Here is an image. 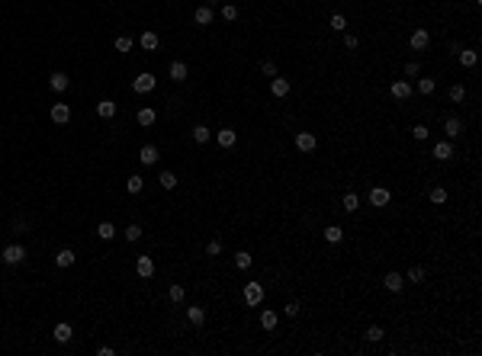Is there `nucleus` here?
Segmentation results:
<instances>
[{
	"label": "nucleus",
	"mask_w": 482,
	"mask_h": 356,
	"mask_svg": "<svg viewBox=\"0 0 482 356\" xmlns=\"http://www.w3.org/2000/svg\"><path fill=\"white\" fill-rule=\"evenodd\" d=\"M0 260H3L6 266L23 263V260H26V247H23V244H6V247L0 250Z\"/></svg>",
	"instance_id": "f257e3e1"
},
{
	"label": "nucleus",
	"mask_w": 482,
	"mask_h": 356,
	"mask_svg": "<svg viewBox=\"0 0 482 356\" xmlns=\"http://www.w3.org/2000/svg\"><path fill=\"white\" fill-rule=\"evenodd\" d=\"M261 302H264V286L261 283H244V305L257 308Z\"/></svg>",
	"instance_id": "f03ea898"
},
{
	"label": "nucleus",
	"mask_w": 482,
	"mask_h": 356,
	"mask_svg": "<svg viewBox=\"0 0 482 356\" xmlns=\"http://www.w3.org/2000/svg\"><path fill=\"white\" fill-rule=\"evenodd\" d=\"M296 148H299L302 154H312L318 148V138L312 132H296Z\"/></svg>",
	"instance_id": "7ed1b4c3"
},
{
	"label": "nucleus",
	"mask_w": 482,
	"mask_h": 356,
	"mask_svg": "<svg viewBox=\"0 0 482 356\" xmlns=\"http://www.w3.org/2000/svg\"><path fill=\"white\" fill-rule=\"evenodd\" d=\"M289 90H293V84H289V77H280V74H276V77H270V93H274V97H289Z\"/></svg>",
	"instance_id": "20e7f679"
},
{
	"label": "nucleus",
	"mask_w": 482,
	"mask_h": 356,
	"mask_svg": "<svg viewBox=\"0 0 482 356\" xmlns=\"http://www.w3.org/2000/svg\"><path fill=\"white\" fill-rule=\"evenodd\" d=\"M389 199H392V193L386 186H373L370 189V205H376V209H386L389 205Z\"/></svg>",
	"instance_id": "39448f33"
},
{
	"label": "nucleus",
	"mask_w": 482,
	"mask_h": 356,
	"mask_svg": "<svg viewBox=\"0 0 482 356\" xmlns=\"http://www.w3.org/2000/svg\"><path fill=\"white\" fill-rule=\"evenodd\" d=\"M132 87H135V93H151V90H154V74L141 71L138 77L132 80Z\"/></svg>",
	"instance_id": "423d86ee"
},
{
	"label": "nucleus",
	"mask_w": 482,
	"mask_h": 356,
	"mask_svg": "<svg viewBox=\"0 0 482 356\" xmlns=\"http://www.w3.org/2000/svg\"><path fill=\"white\" fill-rule=\"evenodd\" d=\"M409 45L415 52H424L427 45H431V32H427V29H415V32H412V39H409Z\"/></svg>",
	"instance_id": "0eeeda50"
},
{
	"label": "nucleus",
	"mask_w": 482,
	"mask_h": 356,
	"mask_svg": "<svg viewBox=\"0 0 482 356\" xmlns=\"http://www.w3.org/2000/svg\"><path fill=\"white\" fill-rule=\"evenodd\" d=\"M68 119H71V106H68V103H52V122H55V125H65Z\"/></svg>",
	"instance_id": "6e6552de"
},
{
	"label": "nucleus",
	"mask_w": 482,
	"mask_h": 356,
	"mask_svg": "<svg viewBox=\"0 0 482 356\" xmlns=\"http://www.w3.org/2000/svg\"><path fill=\"white\" fill-rule=\"evenodd\" d=\"M49 87H52V93H65L68 87H71V77H68V74H61V71H55L49 77Z\"/></svg>",
	"instance_id": "1a4fd4ad"
},
{
	"label": "nucleus",
	"mask_w": 482,
	"mask_h": 356,
	"mask_svg": "<svg viewBox=\"0 0 482 356\" xmlns=\"http://www.w3.org/2000/svg\"><path fill=\"white\" fill-rule=\"evenodd\" d=\"M135 273H138L141 279H151L154 276V260L151 257H138L135 260Z\"/></svg>",
	"instance_id": "9d476101"
},
{
	"label": "nucleus",
	"mask_w": 482,
	"mask_h": 356,
	"mask_svg": "<svg viewBox=\"0 0 482 356\" xmlns=\"http://www.w3.org/2000/svg\"><path fill=\"white\" fill-rule=\"evenodd\" d=\"M444 132H447V138H460V135H463V122H460L457 116H447V119H444Z\"/></svg>",
	"instance_id": "9b49d317"
},
{
	"label": "nucleus",
	"mask_w": 482,
	"mask_h": 356,
	"mask_svg": "<svg viewBox=\"0 0 482 356\" xmlns=\"http://www.w3.org/2000/svg\"><path fill=\"white\" fill-rule=\"evenodd\" d=\"M158 157H161V151H158L154 145H145V148L138 151V161L145 164V167H154V164H158Z\"/></svg>",
	"instance_id": "f8f14e48"
},
{
	"label": "nucleus",
	"mask_w": 482,
	"mask_h": 356,
	"mask_svg": "<svg viewBox=\"0 0 482 356\" xmlns=\"http://www.w3.org/2000/svg\"><path fill=\"white\" fill-rule=\"evenodd\" d=\"M212 19H215V13L209 10L206 3L196 6V13H193V23H196V26H212Z\"/></svg>",
	"instance_id": "ddd939ff"
},
{
	"label": "nucleus",
	"mask_w": 482,
	"mask_h": 356,
	"mask_svg": "<svg viewBox=\"0 0 482 356\" xmlns=\"http://www.w3.org/2000/svg\"><path fill=\"white\" fill-rule=\"evenodd\" d=\"M215 141H219L222 148H235V141H238V132H235V128H219V132H215Z\"/></svg>",
	"instance_id": "4468645a"
},
{
	"label": "nucleus",
	"mask_w": 482,
	"mask_h": 356,
	"mask_svg": "<svg viewBox=\"0 0 482 356\" xmlns=\"http://www.w3.org/2000/svg\"><path fill=\"white\" fill-rule=\"evenodd\" d=\"M389 93H392V100H409L412 97V84L409 80H396V84L389 87Z\"/></svg>",
	"instance_id": "2eb2a0df"
},
{
	"label": "nucleus",
	"mask_w": 482,
	"mask_h": 356,
	"mask_svg": "<svg viewBox=\"0 0 482 356\" xmlns=\"http://www.w3.org/2000/svg\"><path fill=\"white\" fill-rule=\"evenodd\" d=\"M135 119H138V125H141V128H151V125H154V119H158V113H154L151 106H141Z\"/></svg>",
	"instance_id": "dca6fc26"
},
{
	"label": "nucleus",
	"mask_w": 482,
	"mask_h": 356,
	"mask_svg": "<svg viewBox=\"0 0 482 356\" xmlns=\"http://www.w3.org/2000/svg\"><path fill=\"white\" fill-rule=\"evenodd\" d=\"M74 260H77V254H74L71 247H61L58 254H55V263L61 266V270H68V266H74Z\"/></svg>",
	"instance_id": "f3484780"
},
{
	"label": "nucleus",
	"mask_w": 482,
	"mask_h": 356,
	"mask_svg": "<svg viewBox=\"0 0 482 356\" xmlns=\"http://www.w3.org/2000/svg\"><path fill=\"white\" fill-rule=\"evenodd\" d=\"M431 154H434V161H450V157H453V145H450V141H437Z\"/></svg>",
	"instance_id": "a211bd4d"
},
{
	"label": "nucleus",
	"mask_w": 482,
	"mask_h": 356,
	"mask_svg": "<svg viewBox=\"0 0 482 356\" xmlns=\"http://www.w3.org/2000/svg\"><path fill=\"white\" fill-rule=\"evenodd\" d=\"M52 337L58 340V344H68V340L74 337V331H71V324L68 321H61V324H55V331H52Z\"/></svg>",
	"instance_id": "6ab92c4d"
},
{
	"label": "nucleus",
	"mask_w": 482,
	"mask_h": 356,
	"mask_svg": "<svg viewBox=\"0 0 482 356\" xmlns=\"http://www.w3.org/2000/svg\"><path fill=\"white\" fill-rule=\"evenodd\" d=\"M187 318H190V324H196V327L206 324V308H203V305H190L187 308Z\"/></svg>",
	"instance_id": "aec40b11"
},
{
	"label": "nucleus",
	"mask_w": 482,
	"mask_h": 356,
	"mask_svg": "<svg viewBox=\"0 0 482 356\" xmlns=\"http://www.w3.org/2000/svg\"><path fill=\"white\" fill-rule=\"evenodd\" d=\"M138 42H141V49H145V52H154V49L161 45V39H158V32L145 29V32H141V39H138Z\"/></svg>",
	"instance_id": "412c9836"
},
{
	"label": "nucleus",
	"mask_w": 482,
	"mask_h": 356,
	"mask_svg": "<svg viewBox=\"0 0 482 356\" xmlns=\"http://www.w3.org/2000/svg\"><path fill=\"white\" fill-rule=\"evenodd\" d=\"M97 116H100V119H113V116H116V103H113V100H100L97 103Z\"/></svg>",
	"instance_id": "4be33fe9"
},
{
	"label": "nucleus",
	"mask_w": 482,
	"mask_h": 356,
	"mask_svg": "<svg viewBox=\"0 0 482 356\" xmlns=\"http://www.w3.org/2000/svg\"><path fill=\"white\" fill-rule=\"evenodd\" d=\"M325 241H328V244H341L344 241V228H341V225H328V228H325Z\"/></svg>",
	"instance_id": "5701e85b"
},
{
	"label": "nucleus",
	"mask_w": 482,
	"mask_h": 356,
	"mask_svg": "<svg viewBox=\"0 0 482 356\" xmlns=\"http://www.w3.org/2000/svg\"><path fill=\"white\" fill-rule=\"evenodd\" d=\"M187 64H183V61H171V80H177V84H183V80H187Z\"/></svg>",
	"instance_id": "b1692460"
},
{
	"label": "nucleus",
	"mask_w": 482,
	"mask_h": 356,
	"mask_svg": "<svg viewBox=\"0 0 482 356\" xmlns=\"http://www.w3.org/2000/svg\"><path fill=\"white\" fill-rule=\"evenodd\" d=\"M383 283H386V289H389V292H402L405 279L399 276V273H386V279H383Z\"/></svg>",
	"instance_id": "393cba45"
},
{
	"label": "nucleus",
	"mask_w": 482,
	"mask_h": 356,
	"mask_svg": "<svg viewBox=\"0 0 482 356\" xmlns=\"http://www.w3.org/2000/svg\"><path fill=\"white\" fill-rule=\"evenodd\" d=\"M276 321H280V314H276V311H270V308H267V311H261V327H264V331H274Z\"/></svg>",
	"instance_id": "a878e982"
},
{
	"label": "nucleus",
	"mask_w": 482,
	"mask_h": 356,
	"mask_svg": "<svg viewBox=\"0 0 482 356\" xmlns=\"http://www.w3.org/2000/svg\"><path fill=\"white\" fill-rule=\"evenodd\" d=\"M341 209H344V212H357V209H360V196H357V193H344Z\"/></svg>",
	"instance_id": "bb28decb"
},
{
	"label": "nucleus",
	"mask_w": 482,
	"mask_h": 356,
	"mask_svg": "<svg viewBox=\"0 0 482 356\" xmlns=\"http://www.w3.org/2000/svg\"><path fill=\"white\" fill-rule=\"evenodd\" d=\"M457 58H460V64H463V67H476V61H479V55H476V52H473V49H463V52H460V55H457Z\"/></svg>",
	"instance_id": "cd10ccee"
},
{
	"label": "nucleus",
	"mask_w": 482,
	"mask_h": 356,
	"mask_svg": "<svg viewBox=\"0 0 482 356\" xmlns=\"http://www.w3.org/2000/svg\"><path fill=\"white\" fill-rule=\"evenodd\" d=\"M209 138H212V132H209L206 125H193V141L196 145H206Z\"/></svg>",
	"instance_id": "c85d7f7f"
},
{
	"label": "nucleus",
	"mask_w": 482,
	"mask_h": 356,
	"mask_svg": "<svg viewBox=\"0 0 482 356\" xmlns=\"http://www.w3.org/2000/svg\"><path fill=\"white\" fill-rule=\"evenodd\" d=\"M434 87H437V80H434V77H421V80H418V93H421V97H431Z\"/></svg>",
	"instance_id": "c756f323"
},
{
	"label": "nucleus",
	"mask_w": 482,
	"mask_h": 356,
	"mask_svg": "<svg viewBox=\"0 0 482 356\" xmlns=\"http://www.w3.org/2000/svg\"><path fill=\"white\" fill-rule=\"evenodd\" d=\"M251 263H254V257H251L248 250H238V254H235V266H238V270H251Z\"/></svg>",
	"instance_id": "7c9ffc66"
},
{
	"label": "nucleus",
	"mask_w": 482,
	"mask_h": 356,
	"mask_svg": "<svg viewBox=\"0 0 482 356\" xmlns=\"http://www.w3.org/2000/svg\"><path fill=\"white\" fill-rule=\"evenodd\" d=\"M158 180H161V186H164V189H177V174H171V170H161Z\"/></svg>",
	"instance_id": "2f4dec72"
},
{
	"label": "nucleus",
	"mask_w": 482,
	"mask_h": 356,
	"mask_svg": "<svg viewBox=\"0 0 482 356\" xmlns=\"http://www.w3.org/2000/svg\"><path fill=\"white\" fill-rule=\"evenodd\" d=\"M141 186H145V180H141V177H129V180H126L129 196H138V193H141Z\"/></svg>",
	"instance_id": "473e14b6"
},
{
	"label": "nucleus",
	"mask_w": 482,
	"mask_h": 356,
	"mask_svg": "<svg viewBox=\"0 0 482 356\" xmlns=\"http://www.w3.org/2000/svg\"><path fill=\"white\" fill-rule=\"evenodd\" d=\"M97 235L103 237V241H110V237H116V225H113V222H100Z\"/></svg>",
	"instance_id": "72a5a7b5"
},
{
	"label": "nucleus",
	"mask_w": 482,
	"mask_h": 356,
	"mask_svg": "<svg viewBox=\"0 0 482 356\" xmlns=\"http://www.w3.org/2000/svg\"><path fill=\"white\" fill-rule=\"evenodd\" d=\"M383 337H386V331L379 324H370V327H366V340H370V344H379Z\"/></svg>",
	"instance_id": "f704fd0d"
},
{
	"label": "nucleus",
	"mask_w": 482,
	"mask_h": 356,
	"mask_svg": "<svg viewBox=\"0 0 482 356\" xmlns=\"http://www.w3.org/2000/svg\"><path fill=\"white\" fill-rule=\"evenodd\" d=\"M427 199H431L434 205H444V202H447V189H444V186H434L431 193H427Z\"/></svg>",
	"instance_id": "c9c22d12"
},
{
	"label": "nucleus",
	"mask_w": 482,
	"mask_h": 356,
	"mask_svg": "<svg viewBox=\"0 0 482 356\" xmlns=\"http://www.w3.org/2000/svg\"><path fill=\"white\" fill-rule=\"evenodd\" d=\"M331 29L344 32V29H347V16H344V13H335V16H331Z\"/></svg>",
	"instance_id": "e433bc0d"
},
{
	"label": "nucleus",
	"mask_w": 482,
	"mask_h": 356,
	"mask_svg": "<svg viewBox=\"0 0 482 356\" xmlns=\"http://www.w3.org/2000/svg\"><path fill=\"white\" fill-rule=\"evenodd\" d=\"M167 296H171V302H183V296H187V289H183L180 283H174L171 289H167Z\"/></svg>",
	"instance_id": "4c0bfd02"
},
{
	"label": "nucleus",
	"mask_w": 482,
	"mask_h": 356,
	"mask_svg": "<svg viewBox=\"0 0 482 356\" xmlns=\"http://www.w3.org/2000/svg\"><path fill=\"white\" fill-rule=\"evenodd\" d=\"M450 100H453V103H463V100H466V87H463V84H453V87H450Z\"/></svg>",
	"instance_id": "58836bf2"
},
{
	"label": "nucleus",
	"mask_w": 482,
	"mask_h": 356,
	"mask_svg": "<svg viewBox=\"0 0 482 356\" xmlns=\"http://www.w3.org/2000/svg\"><path fill=\"white\" fill-rule=\"evenodd\" d=\"M405 279H409V283H424V270L421 266H409V276Z\"/></svg>",
	"instance_id": "ea45409f"
},
{
	"label": "nucleus",
	"mask_w": 482,
	"mask_h": 356,
	"mask_svg": "<svg viewBox=\"0 0 482 356\" xmlns=\"http://www.w3.org/2000/svg\"><path fill=\"white\" fill-rule=\"evenodd\" d=\"M427 135H431V128H427V125H421V122H418V125L412 128V138H415V141H424Z\"/></svg>",
	"instance_id": "a19ab883"
},
{
	"label": "nucleus",
	"mask_w": 482,
	"mask_h": 356,
	"mask_svg": "<svg viewBox=\"0 0 482 356\" xmlns=\"http://www.w3.org/2000/svg\"><path fill=\"white\" fill-rule=\"evenodd\" d=\"M222 16H225L228 23H235V19H238V6H235V3H225V6H222Z\"/></svg>",
	"instance_id": "79ce46f5"
},
{
	"label": "nucleus",
	"mask_w": 482,
	"mask_h": 356,
	"mask_svg": "<svg viewBox=\"0 0 482 356\" xmlns=\"http://www.w3.org/2000/svg\"><path fill=\"white\" fill-rule=\"evenodd\" d=\"M122 235H126V241H138V237H141V225H129Z\"/></svg>",
	"instance_id": "37998d69"
},
{
	"label": "nucleus",
	"mask_w": 482,
	"mask_h": 356,
	"mask_svg": "<svg viewBox=\"0 0 482 356\" xmlns=\"http://www.w3.org/2000/svg\"><path fill=\"white\" fill-rule=\"evenodd\" d=\"M261 74L264 77H276V64L274 61H261Z\"/></svg>",
	"instance_id": "c03bdc74"
},
{
	"label": "nucleus",
	"mask_w": 482,
	"mask_h": 356,
	"mask_svg": "<svg viewBox=\"0 0 482 356\" xmlns=\"http://www.w3.org/2000/svg\"><path fill=\"white\" fill-rule=\"evenodd\" d=\"M299 311H302V308H299V302H286V305H283V314H286V318H296Z\"/></svg>",
	"instance_id": "a18cd8bd"
},
{
	"label": "nucleus",
	"mask_w": 482,
	"mask_h": 356,
	"mask_svg": "<svg viewBox=\"0 0 482 356\" xmlns=\"http://www.w3.org/2000/svg\"><path fill=\"white\" fill-rule=\"evenodd\" d=\"M116 52H132V39H129V36H119L116 39Z\"/></svg>",
	"instance_id": "49530a36"
},
{
	"label": "nucleus",
	"mask_w": 482,
	"mask_h": 356,
	"mask_svg": "<svg viewBox=\"0 0 482 356\" xmlns=\"http://www.w3.org/2000/svg\"><path fill=\"white\" fill-rule=\"evenodd\" d=\"M418 74H421V64H418V61H409V64H405V77H418Z\"/></svg>",
	"instance_id": "de8ad7c7"
},
{
	"label": "nucleus",
	"mask_w": 482,
	"mask_h": 356,
	"mask_svg": "<svg viewBox=\"0 0 482 356\" xmlns=\"http://www.w3.org/2000/svg\"><path fill=\"white\" fill-rule=\"evenodd\" d=\"M219 254H222V244L219 241H209L206 244V257H219Z\"/></svg>",
	"instance_id": "09e8293b"
},
{
	"label": "nucleus",
	"mask_w": 482,
	"mask_h": 356,
	"mask_svg": "<svg viewBox=\"0 0 482 356\" xmlns=\"http://www.w3.org/2000/svg\"><path fill=\"white\" fill-rule=\"evenodd\" d=\"M26 228H29V225H26V222H23V218H13V231H16V235H23V231H26Z\"/></svg>",
	"instance_id": "8fccbe9b"
},
{
	"label": "nucleus",
	"mask_w": 482,
	"mask_h": 356,
	"mask_svg": "<svg viewBox=\"0 0 482 356\" xmlns=\"http://www.w3.org/2000/svg\"><path fill=\"white\" fill-rule=\"evenodd\" d=\"M344 45H347V49H357V45H360V39H357V36H344Z\"/></svg>",
	"instance_id": "3c124183"
},
{
	"label": "nucleus",
	"mask_w": 482,
	"mask_h": 356,
	"mask_svg": "<svg viewBox=\"0 0 482 356\" xmlns=\"http://www.w3.org/2000/svg\"><path fill=\"white\" fill-rule=\"evenodd\" d=\"M97 353H100V356H116V350H113V347H100Z\"/></svg>",
	"instance_id": "603ef678"
},
{
	"label": "nucleus",
	"mask_w": 482,
	"mask_h": 356,
	"mask_svg": "<svg viewBox=\"0 0 482 356\" xmlns=\"http://www.w3.org/2000/svg\"><path fill=\"white\" fill-rule=\"evenodd\" d=\"M212 3H222V0H206V6H212Z\"/></svg>",
	"instance_id": "864d4df0"
}]
</instances>
